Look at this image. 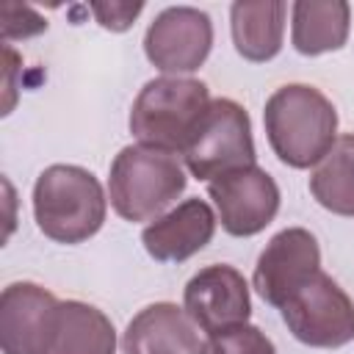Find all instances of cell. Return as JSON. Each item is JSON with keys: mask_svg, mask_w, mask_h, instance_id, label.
<instances>
[{"mask_svg": "<svg viewBox=\"0 0 354 354\" xmlns=\"http://www.w3.org/2000/svg\"><path fill=\"white\" fill-rule=\"evenodd\" d=\"M61 301L36 282H11L0 293L3 354H50Z\"/></svg>", "mask_w": 354, "mask_h": 354, "instance_id": "9c48e42d", "label": "cell"}, {"mask_svg": "<svg viewBox=\"0 0 354 354\" xmlns=\"http://www.w3.org/2000/svg\"><path fill=\"white\" fill-rule=\"evenodd\" d=\"M263 124L274 155L290 169L315 166L337 141V111L332 100L307 83L277 88L266 100Z\"/></svg>", "mask_w": 354, "mask_h": 354, "instance_id": "6da1fadb", "label": "cell"}, {"mask_svg": "<svg viewBox=\"0 0 354 354\" xmlns=\"http://www.w3.org/2000/svg\"><path fill=\"white\" fill-rule=\"evenodd\" d=\"M216 224L218 216L213 213V207L205 199L194 196L149 221L141 232V243L158 263H183L213 241Z\"/></svg>", "mask_w": 354, "mask_h": 354, "instance_id": "7c38bea8", "label": "cell"}, {"mask_svg": "<svg viewBox=\"0 0 354 354\" xmlns=\"http://www.w3.org/2000/svg\"><path fill=\"white\" fill-rule=\"evenodd\" d=\"M144 11V3H91V14L105 30L122 33Z\"/></svg>", "mask_w": 354, "mask_h": 354, "instance_id": "ffe728a7", "label": "cell"}, {"mask_svg": "<svg viewBox=\"0 0 354 354\" xmlns=\"http://www.w3.org/2000/svg\"><path fill=\"white\" fill-rule=\"evenodd\" d=\"M202 354H277V348L263 329L252 324H241L235 329L210 335L205 340Z\"/></svg>", "mask_w": 354, "mask_h": 354, "instance_id": "ac0fdd59", "label": "cell"}, {"mask_svg": "<svg viewBox=\"0 0 354 354\" xmlns=\"http://www.w3.org/2000/svg\"><path fill=\"white\" fill-rule=\"evenodd\" d=\"M108 199L100 180L75 163H53L33 183V218L55 243H83L105 224Z\"/></svg>", "mask_w": 354, "mask_h": 354, "instance_id": "7a4b0ae2", "label": "cell"}, {"mask_svg": "<svg viewBox=\"0 0 354 354\" xmlns=\"http://www.w3.org/2000/svg\"><path fill=\"white\" fill-rule=\"evenodd\" d=\"M288 6L282 0H238L230 6L232 44L241 58L266 64L282 50Z\"/></svg>", "mask_w": 354, "mask_h": 354, "instance_id": "5bb4252c", "label": "cell"}, {"mask_svg": "<svg viewBox=\"0 0 354 354\" xmlns=\"http://www.w3.org/2000/svg\"><path fill=\"white\" fill-rule=\"evenodd\" d=\"M288 332L313 348H340L354 340V301L326 274H313L279 307Z\"/></svg>", "mask_w": 354, "mask_h": 354, "instance_id": "8992f818", "label": "cell"}, {"mask_svg": "<svg viewBox=\"0 0 354 354\" xmlns=\"http://www.w3.org/2000/svg\"><path fill=\"white\" fill-rule=\"evenodd\" d=\"M47 28L44 17H39L30 6H3V36L6 39H28Z\"/></svg>", "mask_w": 354, "mask_h": 354, "instance_id": "d6986e66", "label": "cell"}, {"mask_svg": "<svg viewBox=\"0 0 354 354\" xmlns=\"http://www.w3.org/2000/svg\"><path fill=\"white\" fill-rule=\"evenodd\" d=\"M185 166L174 152L127 144L111 160L108 199L124 221H155L185 191Z\"/></svg>", "mask_w": 354, "mask_h": 354, "instance_id": "3957f363", "label": "cell"}, {"mask_svg": "<svg viewBox=\"0 0 354 354\" xmlns=\"http://www.w3.org/2000/svg\"><path fill=\"white\" fill-rule=\"evenodd\" d=\"M183 310L210 337L249 324L252 296L243 274L227 263L199 268L183 290Z\"/></svg>", "mask_w": 354, "mask_h": 354, "instance_id": "30bf717a", "label": "cell"}, {"mask_svg": "<svg viewBox=\"0 0 354 354\" xmlns=\"http://www.w3.org/2000/svg\"><path fill=\"white\" fill-rule=\"evenodd\" d=\"M185 169L196 180H216L243 166H254V138L252 119L241 102L230 97L210 100L205 116L194 127L191 138L180 152Z\"/></svg>", "mask_w": 354, "mask_h": 354, "instance_id": "5b68a950", "label": "cell"}, {"mask_svg": "<svg viewBox=\"0 0 354 354\" xmlns=\"http://www.w3.org/2000/svg\"><path fill=\"white\" fill-rule=\"evenodd\" d=\"M210 105V88L196 77L163 75L138 91L130 108V133L138 144L183 152Z\"/></svg>", "mask_w": 354, "mask_h": 354, "instance_id": "277c9868", "label": "cell"}, {"mask_svg": "<svg viewBox=\"0 0 354 354\" xmlns=\"http://www.w3.org/2000/svg\"><path fill=\"white\" fill-rule=\"evenodd\" d=\"M351 8L346 0H296L290 6V41L301 55L340 50L348 39Z\"/></svg>", "mask_w": 354, "mask_h": 354, "instance_id": "9a60e30c", "label": "cell"}, {"mask_svg": "<svg viewBox=\"0 0 354 354\" xmlns=\"http://www.w3.org/2000/svg\"><path fill=\"white\" fill-rule=\"evenodd\" d=\"M313 199L335 213L354 216V133L340 136L310 171Z\"/></svg>", "mask_w": 354, "mask_h": 354, "instance_id": "e0dca14e", "label": "cell"}, {"mask_svg": "<svg viewBox=\"0 0 354 354\" xmlns=\"http://www.w3.org/2000/svg\"><path fill=\"white\" fill-rule=\"evenodd\" d=\"M50 354H116V329L100 307L66 299Z\"/></svg>", "mask_w": 354, "mask_h": 354, "instance_id": "2e32d148", "label": "cell"}, {"mask_svg": "<svg viewBox=\"0 0 354 354\" xmlns=\"http://www.w3.org/2000/svg\"><path fill=\"white\" fill-rule=\"evenodd\" d=\"M196 324L171 301H155L133 315L122 335L124 354H202Z\"/></svg>", "mask_w": 354, "mask_h": 354, "instance_id": "4fadbf2b", "label": "cell"}, {"mask_svg": "<svg viewBox=\"0 0 354 354\" xmlns=\"http://www.w3.org/2000/svg\"><path fill=\"white\" fill-rule=\"evenodd\" d=\"M213 47V22L202 8L169 6L144 33V53L149 64L166 75L185 77L196 72Z\"/></svg>", "mask_w": 354, "mask_h": 354, "instance_id": "52a82bcc", "label": "cell"}, {"mask_svg": "<svg viewBox=\"0 0 354 354\" xmlns=\"http://www.w3.org/2000/svg\"><path fill=\"white\" fill-rule=\"evenodd\" d=\"M318 271L321 249L315 235L304 227H288L279 230L260 252L252 285L263 301H268L271 307H282L285 299Z\"/></svg>", "mask_w": 354, "mask_h": 354, "instance_id": "8fae6325", "label": "cell"}, {"mask_svg": "<svg viewBox=\"0 0 354 354\" xmlns=\"http://www.w3.org/2000/svg\"><path fill=\"white\" fill-rule=\"evenodd\" d=\"M207 196L216 205L221 227L235 238L263 232L274 221L282 199L277 180L257 163L210 180Z\"/></svg>", "mask_w": 354, "mask_h": 354, "instance_id": "ba28073f", "label": "cell"}]
</instances>
